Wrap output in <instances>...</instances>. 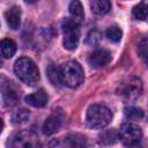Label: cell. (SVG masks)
I'll list each match as a JSON object with an SVG mask.
<instances>
[{
	"label": "cell",
	"mask_w": 148,
	"mask_h": 148,
	"mask_svg": "<svg viewBox=\"0 0 148 148\" xmlns=\"http://www.w3.org/2000/svg\"><path fill=\"white\" fill-rule=\"evenodd\" d=\"M62 31H64V40H62L64 47L69 51L75 50L79 45V39H80L79 24L74 22L72 18H65L62 22Z\"/></svg>",
	"instance_id": "cell-6"
},
{
	"label": "cell",
	"mask_w": 148,
	"mask_h": 148,
	"mask_svg": "<svg viewBox=\"0 0 148 148\" xmlns=\"http://www.w3.org/2000/svg\"><path fill=\"white\" fill-rule=\"evenodd\" d=\"M61 79L62 83L69 88L79 87L83 81V69L81 65L75 60H69L65 62L61 67Z\"/></svg>",
	"instance_id": "cell-4"
},
{
	"label": "cell",
	"mask_w": 148,
	"mask_h": 148,
	"mask_svg": "<svg viewBox=\"0 0 148 148\" xmlns=\"http://www.w3.org/2000/svg\"><path fill=\"white\" fill-rule=\"evenodd\" d=\"M101 40V34L97 30H92L88 34L87 36V44H89L90 46H96Z\"/></svg>",
	"instance_id": "cell-24"
},
{
	"label": "cell",
	"mask_w": 148,
	"mask_h": 148,
	"mask_svg": "<svg viewBox=\"0 0 148 148\" xmlns=\"http://www.w3.org/2000/svg\"><path fill=\"white\" fill-rule=\"evenodd\" d=\"M138 54L148 66V37L142 38L138 44Z\"/></svg>",
	"instance_id": "cell-22"
},
{
	"label": "cell",
	"mask_w": 148,
	"mask_h": 148,
	"mask_svg": "<svg viewBox=\"0 0 148 148\" xmlns=\"http://www.w3.org/2000/svg\"><path fill=\"white\" fill-rule=\"evenodd\" d=\"M105 36L109 40L113 42V43H118L120 42L121 37H123V31L117 25H111L106 29V32H105Z\"/></svg>",
	"instance_id": "cell-20"
},
{
	"label": "cell",
	"mask_w": 148,
	"mask_h": 148,
	"mask_svg": "<svg viewBox=\"0 0 148 148\" xmlns=\"http://www.w3.org/2000/svg\"><path fill=\"white\" fill-rule=\"evenodd\" d=\"M61 121H62V116L59 111H56L45 120L44 125H43V132L47 135L53 134L54 132H57L60 126H61Z\"/></svg>",
	"instance_id": "cell-9"
},
{
	"label": "cell",
	"mask_w": 148,
	"mask_h": 148,
	"mask_svg": "<svg viewBox=\"0 0 148 148\" xmlns=\"http://www.w3.org/2000/svg\"><path fill=\"white\" fill-rule=\"evenodd\" d=\"M24 99H25V103H28L34 108H43L47 104L49 96L44 89H39L30 95H27Z\"/></svg>",
	"instance_id": "cell-10"
},
{
	"label": "cell",
	"mask_w": 148,
	"mask_h": 148,
	"mask_svg": "<svg viewBox=\"0 0 148 148\" xmlns=\"http://www.w3.org/2000/svg\"><path fill=\"white\" fill-rule=\"evenodd\" d=\"M124 112H125V116L132 120H139V119L143 118V111L139 108L130 106V108H126Z\"/></svg>",
	"instance_id": "cell-23"
},
{
	"label": "cell",
	"mask_w": 148,
	"mask_h": 148,
	"mask_svg": "<svg viewBox=\"0 0 148 148\" xmlns=\"http://www.w3.org/2000/svg\"><path fill=\"white\" fill-rule=\"evenodd\" d=\"M118 139H119V135H118L117 131L113 130V128L106 130V131H104L99 134V141H101V143H103L105 146L116 143Z\"/></svg>",
	"instance_id": "cell-18"
},
{
	"label": "cell",
	"mask_w": 148,
	"mask_h": 148,
	"mask_svg": "<svg viewBox=\"0 0 148 148\" xmlns=\"http://www.w3.org/2000/svg\"><path fill=\"white\" fill-rule=\"evenodd\" d=\"M7 148H37V140L30 132H17L8 139Z\"/></svg>",
	"instance_id": "cell-7"
},
{
	"label": "cell",
	"mask_w": 148,
	"mask_h": 148,
	"mask_svg": "<svg viewBox=\"0 0 148 148\" xmlns=\"http://www.w3.org/2000/svg\"><path fill=\"white\" fill-rule=\"evenodd\" d=\"M2 101L6 106H12L17 102V94L9 84L2 86Z\"/></svg>",
	"instance_id": "cell-13"
},
{
	"label": "cell",
	"mask_w": 148,
	"mask_h": 148,
	"mask_svg": "<svg viewBox=\"0 0 148 148\" xmlns=\"http://www.w3.org/2000/svg\"><path fill=\"white\" fill-rule=\"evenodd\" d=\"M133 16L136 20L143 21L148 17V1H141L133 7Z\"/></svg>",
	"instance_id": "cell-19"
},
{
	"label": "cell",
	"mask_w": 148,
	"mask_h": 148,
	"mask_svg": "<svg viewBox=\"0 0 148 148\" xmlns=\"http://www.w3.org/2000/svg\"><path fill=\"white\" fill-rule=\"evenodd\" d=\"M142 91V83L141 80L135 77V76H131L125 79L118 87L117 89V94L126 102H133L135 101Z\"/></svg>",
	"instance_id": "cell-5"
},
{
	"label": "cell",
	"mask_w": 148,
	"mask_h": 148,
	"mask_svg": "<svg viewBox=\"0 0 148 148\" xmlns=\"http://www.w3.org/2000/svg\"><path fill=\"white\" fill-rule=\"evenodd\" d=\"M28 119H29V112L24 109H20L17 111H15L12 117V121L14 125H22V124L27 123Z\"/></svg>",
	"instance_id": "cell-21"
},
{
	"label": "cell",
	"mask_w": 148,
	"mask_h": 148,
	"mask_svg": "<svg viewBox=\"0 0 148 148\" xmlns=\"http://www.w3.org/2000/svg\"><path fill=\"white\" fill-rule=\"evenodd\" d=\"M112 113L109 108L102 104H92L89 106L86 116L87 125L90 128H104L110 124Z\"/></svg>",
	"instance_id": "cell-2"
},
{
	"label": "cell",
	"mask_w": 148,
	"mask_h": 148,
	"mask_svg": "<svg viewBox=\"0 0 148 148\" xmlns=\"http://www.w3.org/2000/svg\"><path fill=\"white\" fill-rule=\"evenodd\" d=\"M5 18L8 27L13 30H17L21 25V10L18 7L13 6L5 13Z\"/></svg>",
	"instance_id": "cell-11"
},
{
	"label": "cell",
	"mask_w": 148,
	"mask_h": 148,
	"mask_svg": "<svg viewBox=\"0 0 148 148\" xmlns=\"http://www.w3.org/2000/svg\"><path fill=\"white\" fill-rule=\"evenodd\" d=\"M112 57H111V53L108 51V50H104V49H99V50H96L94 51L88 61H89V65L94 68H101V67H104L105 65H108L110 61H111Z\"/></svg>",
	"instance_id": "cell-8"
},
{
	"label": "cell",
	"mask_w": 148,
	"mask_h": 148,
	"mask_svg": "<svg viewBox=\"0 0 148 148\" xmlns=\"http://www.w3.org/2000/svg\"><path fill=\"white\" fill-rule=\"evenodd\" d=\"M67 145L69 148H88L87 139L82 134H72L67 138Z\"/></svg>",
	"instance_id": "cell-17"
},
{
	"label": "cell",
	"mask_w": 148,
	"mask_h": 148,
	"mask_svg": "<svg viewBox=\"0 0 148 148\" xmlns=\"http://www.w3.org/2000/svg\"><path fill=\"white\" fill-rule=\"evenodd\" d=\"M69 14L72 16V20L74 22H76L77 24H80L83 21L84 13H83V7L80 1L74 0L69 3Z\"/></svg>",
	"instance_id": "cell-12"
},
{
	"label": "cell",
	"mask_w": 148,
	"mask_h": 148,
	"mask_svg": "<svg viewBox=\"0 0 148 148\" xmlns=\"http://www.w3.org/2000/svg\"><path fill=\"white\" fill-rule=\"evenodd\" d=\"M118 135L126 148H143V133L138 125L130 123L123 124Z\"/></svg>",
	"instance_id": "cell-3"
},
{
	"label": "cell",
	"mask_w": 148,
	"mask_h": 148,
	"mask_svg": "<svg viewBox=\"0 0 148 148\" xmlns=\"http://www.w3.org/2000/svg\"><path fill=\"white\" fill-rule=\"evenodd\" d=\"M14 72L16 76L25 84L34 86L39 80V71L37 65L28 57H22L15 61Z\"/></svg>",
	"instance_id": "cell-1"
},
{
	"label": "cell",
	"mask_w": 148,
	"mask_h": 148,
	"mask_svg": "<svg viewBox=\"0 0 148 148\" xmlns=\"http://www.w3.org/2000/svg\"><path fill=\"white\" fill-rule=\"evenodd\" d=\"M47 76L51 81V83L53 86L60 87L62 83V79H61V71L58 66H56L54 64H51L47 67Z\"/></svg>",
	"instance_id": "cell-15"
},
{
	"label": "cell",
	"mask_w": 148,
	"mask_h": 148,
	"mask_svg": "<svg viewBox=\"0 0 148 148\" xmlns=\"http://www.w3.org/2000/svg\"><path fill=\"white\" fill-rule=\"evenodd\" d=\"M0 47H1V53L5 58H12L16 52V44L14 40H12L9 38L2 39Z\"/></svg>",
	"instance_id": "cell-16"
},
{
	"label": "cell",
	"mask_w": 148,
	"mask_h": 148,
	"mask_svg": "<svg viewBox=\"0 0 148 148\" xmlns=\"http://www.w3.org/2000/svg\"><path fill=\"white\" fill-rule=\"evenodd\" d=\"M91 10L97 15H104L111 9V2L108 0H94L90 2Z\"/></svg>",
	"instance_id": "cell-14"
}]
</instances>
